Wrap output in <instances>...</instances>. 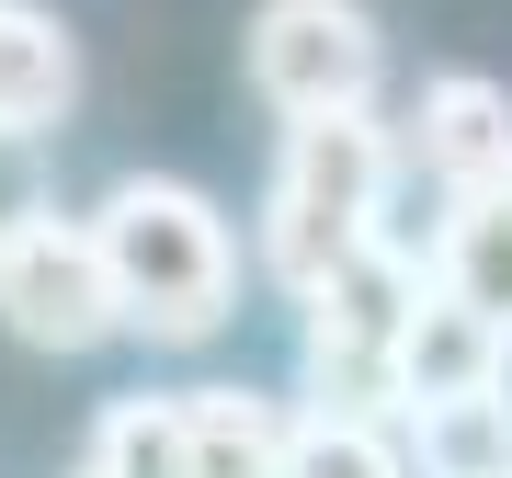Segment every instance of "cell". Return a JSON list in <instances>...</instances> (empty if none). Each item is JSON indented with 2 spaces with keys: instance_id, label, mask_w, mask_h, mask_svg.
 Instances as JSON below:
<instances>
[{
  "instance_id": "277c9868",
  "label": "cell",
  "mask_w": 512,
  "mask_h": 478,
  "mask_svg": "<svg viewBox=\"0 0 512 478\" xmlns=\"http://www.w3.org/2000/svg\"><path fill=\"white\" fill-rule=\"evenodd\" d=\"M376 69H387V35L365 0H262L251 12V80L285 126L376 114Z\"/></svg>"
},
{
  "instance_id": "5bb4252c",
  "label": "cell",
  "mask_w": 512,
  "mask_h": 478,
  "mask_svg": "<svg viewBox=\"0 0 512 478\" xmlns=\"http://www.w3.org/2000/svg\"><path fill=\"white\" fill-rule=\"evenodd\" d=\"M35 217H57L46 205V160H35V137H0V251H12Z\"/></svg>"
},
{
  "instance_id": "9a60e30c",
  "label": "cell",
  "mask_w": 512,
  "mask_h": 478,
  "mask_svg": "<svg viewBox=\"0 0 512 478\" xmlns=\"http://www.w3.org/2000/svg\"><path fill=\"white\" fill-rule=\"evenodd\" d=\"M80 478H92V467H80Z\"/></svg>"
},
{
  "instance_id": "30bf717a",
  "label": "cell",
  "mask_w": 512,
  "mask_h": 478,
  "mask_svg": "<svg viewBox=\"0 0 512 478\" xmlns=\"http://www.w3.org/2000/svg\"><path fill=\"white\" fill-rule=\"evenodd\" d=\"M433 285L456 296V308H478V319L512 342V183H501V194H467L456 217H444V239H433Z\"/></svg>"
},
{
  "instance_id": "7a4b0ae2",
  "label": "cell",
  "mask_w": 512,
  "mask_h": 478,
  "mask_svg": "<svg viewBox=\"0 0 512 478\" xmlns=\"http://www.w3.org/2000/svg\"><path fill=\"white\" fill-rule=\"evenodd\" d=\"M387 171H399V148H387L376 114H319V126H285V160H274V194H262V262H274V285L308 308V296L342 274V262L376 251V217H387Z\"/></svg>"
},
{
  "instance_id": "ba28073f",
  "label": "cell",
  "mask_w": 512,
  "mask_h": 478,
  "mask_svg": "<svg viewBox=\"0 0 512 478\" xmlns=\"http://www.w3.org/2000/svg\"><path fill=\"white\" fill-rule=\"evenodd\" d=\"M80 103V46L46 0H0V137H57Z\"/></svg>"
},
{
  "instance_id": "52a82bcc",
  "label": "cell",
  "mask_w": 512,
  "mask_h": 478,
  "mask_svg": "<svg viewBox=\"0 0 512 478\" xmlns=\"http://www.w3.org/2000/svg\"><path fill=\"white\" fill-rule=\"evenodd\" d=\"M490 387H512V342L478 308H456L444 285H421V308L399 331V422L444 410V399H490Z\"/></svg>"
},
{
  "instance_id": "7c38bea8",
  "label": "cell",
  "mask_w": 512,
  "mask_h": 478,
  "mask_svg": "<svg viewBox=\"0 0 512 478\" xmlns=\"http://www.w3.org/2000/svg\"><path fill=\"white\" fill-rule=\"evenodd\" d=\"M80 467L92 478H183V399H114Z\"/></svg>"
},
{
  "instance_id": "4fadbf2b",
  "label": "cell",
  "mask_w": 512,
  "mask_h": 478,
  "mask_svg": "<svg viewBox=\"0 0 512 478\" xmlns=\"http://www.w3.org/2000/svg\"><path fill=\"white\" fill-rule=\"evenodd\" d=\"M285 478H410V444L387 422H342V410H296Z\"/></svg>"
},
{
  "instance_id": "6da1fadb",
  "label": "cell",
  "mask_w": 512,
  "mask_h": 478,
  "mask_svg": "<svg viewBox=\"0 0 512 478\" xmlns=\"http://www.w3.org/2000/svg\"><path fill=\"white\" fill-rule=\"evenodd\" d=\"M92 239H103V274H114L126 331H148V342L228 331V308H239V239H228V217L194 183H160V171L114 183Z\"/></svg>"
},
{
  "instance_id": "9c48e42d",
  "label": "cell",
  "mask_w": 512,
  "mask_h": 478,
  "mask_svg": "<svg viewBox=\"0 0 512 478\" xmlns=\"http://www.w3.org/2000/svg\"><path fill=\"white\" fill-rule=\"evenodd\" d=\"M296 422L251 387H194L183 399V478H285Z\"/></svg>"
},
{
  "instance_id": "5b68a950",
  "label": "cell",
  "mask_w": 512,
  "mask_h": 478,
  "mask_svg": "<svg viewBox=\"0 0 512 478\" xmlns=\"http://www.w3.org/2000/svg\"><path fill=\"white\" fill-rule=\"evenodd\" d=\"M0 331L35 342V353H92V342L126 331L92 217H35L12 251H0Z\"/></svg>"
},
{
  "instance_id": "8992f818",
  "label": "cell",
  "mask_w": 512,
  "mask_h": 478,
  "mask_svg": "<svg viewBox=\"0 0 512 478\" xmlns=\"http://www.w3.org/2000/svg\"><path fill=\"white\" fill-rule=\"evenodd\" d=\"M410 148H421V171H433L456 205L501 194L512 183V92L478 80V69H433L421 103H410Z\"/></svg>"
},
{
  "instance_id": "8fae6325",
  "label": "cell",
  "mask_w": 512,
  "mask_h": 478,
  "mask_svg": "<svg viewBox=\"0 0 512 478\" xmlns=\"http://www.w3.org/2000/svg\"><path fill=\"white\" fill-rule=\"evenodd\" d=\"M410 467L421 478H512V387L410 410Z\"/></svg>"
},
{
  "instance_id": "3957f363",
  "label": "cell",
  "mask_w": 512,
  "mask_h": 478,
  "mask_svg": "<svg viewBox=\"0 0 512 478\" xmlns=\"http://www.w3.org/2000/svg\"><path fill=\"white\" fill-rule=\"evenodd\" d=\"M421 262L399 239H376L365 262H342L308 296V410H342V422H399V331L421 308Z\"/></svg>"
}]
</instances>
